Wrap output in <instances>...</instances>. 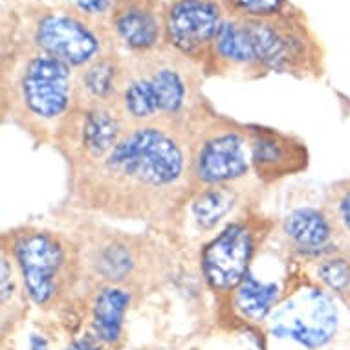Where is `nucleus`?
<instances>
[{"label": "nucleus", "mask_w": 350, "mask_h": 350, "mask_svg": "<svg viewBox=\"0 0 350 350\" xmlns=\"http://www.w3.org/2000/svg\"><path fill=\"white\" fill-rule=\"evenodd\" d=\"M189 198L185 123H150L133 126L103 160L70 176L64 206L144 224L178 242Z\"/></svg>", "instance_id": "1"}, {"label": "nucleus", "mask_w": 350, "mask_h": 350, "mask_svg": "<svg viewBox=\"0 0 350 350\" xmlns=\"http://www.w3.org/2000/svg\"><path fill=\"white\" fill-rule=\"evenodd\" d=\"M325 55L316 35L297 13L268 18L226 17L204 64L206 77L255 81L270 74L317 79Z\"/></svg>", "instance_id": "2"}, {"label": "nucleus", "mask_w": 350, "mask_h": 350, "mask_svg": "<svg viewBox=\"0 0 350 350\" xmlns=\"http://www.w3.org/2000/svg\"><path fill=\"white\" fill-rule=\"evenodd\" d=\"M59 222L79 241L86 268V286L116 284L142 297L160 290L178 273L174 244L152 233L125 231L101 218L68 209Z\"/></svg>", "instance_id": "3"}, {"label": "nucleus", "mask_w": 350, "mask_h": 350, "mask_svg": "<svg viewBox=\"0 0 350 350\" xmlns=\"http://www.w3.org/2000/svg\"><path fill=\"white\" fill-rule=\"evenodd\" d=\"M0 118L37 147H53L75 103V70L26 40L2 61Z\"/></svg>", "instance_id": "4"}, {"label": "nucleus", "mask_w": 350, "mask_h": 350, "mask_svg": "<svg viewBox=\"0 0 350 350\" xmlns=\"http://www.w3.org/2000/svg\"><path fill=\"white\" fill-rule=\"evenodd\" d=\"M204 70L171 48L125 55L114 103L129 123H185L209 99Z\"/></svg>", "instance_id": "5"}, {"label": "nucleus", "mask_w": 350, "mask_h": 350, "mask_svg": "<svg viewBox=\"0 0 350 350\" xmlns=\"http://www.w3.org/2000/svg\"><path fill=\"white\" fill-rule=\"evenodd\" d=\"M0 247L17 266L29 303L44 312L83 304L86 268L79 241L68 230L17 226L0 235Z\"/></svg>", "instance_id": "6"}, {"label": "nucleus", "mask_w": 350, "mask_h": 350, "mask_svg": "<svg viewBox=\"0 0 350 350\" xmlns=\"http://www.w3.org/2000/svg\"><path fill=\"white\" fill-rule=\"evenodd\" d=\"M350 310L308 275L271 312L265 339L275 350H330L349 327Z\"/></svg>", "instance_id": "7"}, {"label": "nucleus", "mask_w": 350, "mask_h": 350, "mask_svg": "<svg viewBox=\"0 0 350 350\" xmlns=\"http://www.w3.org/2000/svg\"><path fill=\"white\" fill-rule=\"evenodd\" d=\"M191 195L209 185L252 178L246 123L213 109L207 101L185 121Z\"/></svg>", "instance_id": "8"}, {"label": "nucleus", "mask_w": 350, "mask_h": 350, "mask_svg": "<svg viewBox=\"0 0 350 350\" xmlns=\"http://www.w3.org/2000/svg\"><path fill=\"white\" fill-rule=\"evenodd\" d=\"M275 218L260 209H250L209 237L200 246L202 279L217 301L218 312L224 310L237 286L244 281L252 266L277 231Z\"/></svg>", "instance_id": "9"}, {"label": "nucleus", "mask_w": 350, "mask_h": 350, "mask_svg": "<svg viewBox=\"0 0 350 350\" xmlns=\"http://www.w3.org/2000/svg\"><path fill=\"white\" fill-rule=\"evenodd\" d=\"M270 244L271 239L244 281L237 286L224 310L218 312L222 323L228 321L230 327L262 328L271 312L308 275V268L292 257L277 231L273 233V246Z\"/></svg>", "instance_id": "10"}, {"label": "nucleus", "mask_w": 350, "mask_h": 350, "mask_svg": "<svg viewBox=\"0 0 350 350\" xmlns=\"http://www.w3.org/2000/svg\"><path fill=\"white\" fill-rule=\"evenodd\" d=\"M26 42L77 72L101 53L118 48L109 24L96 23L63 6L37 8L26 28Z\"/></svg>", "instance_id": "11"}, {"label": "nucleus", "mask_w": 350, "mask_h": 350, "mask_svg": "<svg viewBox=\"0 0 350 350\" xmlns=\"http://www.w3.org/2000/svg\"><path fill=\"white\" fill-rule=\"evenodd\" d=\"M133 129L118 105L75 101L52 149L66 163L68 178L98 163Z\"/></svg>", "instance_id": "12"}, {"label": "nucleus", "mask_w": 350, "mask_h": 350, "mask_svg": "<svg viewBox=\"0 0 350 350\" xmlns=\"http://www.w3.org/2000/svg\"><path fill=\"white\" fill-rule=\"evenodd\" d=\"M226 17L222 0L165 2V46L204 70Z\"/></svg>", "instance_id": "13"}, {"label": "nucleus", "mask_w": 350, "mask_h": 350, "mask_svg": "<svg viewBox=\"0 0 350 350\" xmlns=\"http://www.w3.org/2000/svg\"><path fill=\"white\" fill-rule=\"evenodd\" d=\"M277 235L293 258L304 266L349 246V239L325 206H301L286 213L277 226Z\"/></svg>", "instance_id": "14"}, {"label": "nucleus", "mask_w": 350, "mask_h": 350, "mask_svg": "<svg viewBox=\"0 0 350 350\" xmlns=\"http://www.w3.org/2000/svg\"><path fill=\"white\" fill-rule=\"evenodd\" d=\"M253 176L270 187L310 167V150L303 138L273 126L246 123Z\"/></svg>", "instance_id": "15"}, {"label": "nucleus", "mask_w": 350, "mask_h": 350, "mask_svg": "<svg viewBox=\"0 0 350 350\" xmlns=\"http://www.w3.org/2000/svg\"><path fill=\"white\" fill-rule=\"evenodd\" d=\"M265 185L255 176L233 184L209 185L195 191L187 204L185 226L191 224L198 235H215L242 213L260 207Z\"/></svg>", "instance_id": "16"}, {"label": "nucleus", "mask_w": 350, "mask_h": 350, "mask_svg": "<svg viewBox=\"0 0 350 350\" xmlns=\"http://www.w3.org/2000/svg\"><path fill=\"white\" fill-rule=\"evenodd\" d=\"M116 46L126 55H145L165 46L163 0H114L109 17Z\"/></svg>", "instance_id": "17"}, {"label": "nucleus", "mask_w": 350, "mask_h": 350, "mask_svg": "<svg viewBox=\"0 0 350 350\" xmlns=\"http://www.w3.org/2000/svg\"><path fill=\"white\" fill-rule=\"evenodd\" d=\"M131 290L116 284H90L86 286L85 312L90 321V334L105 349H118L125 334V319L136 301Z\"/></svg>", "instance_id": "18"}, {"label": "nucleus", "mask_w": 350, "mask_h": 350, "mask_svg": "<svg viewBox=\"0 0 350 350\" xmlns=\"http://www.w3.org/2000/svg\"><path fill=\"white\" fill-rule=\"evenodd\" d=\"M125 55L120 48L101 53L85 68L75 72V101L81 103H112L120 88Z\"/></svg>", "instance_id": "19"}, {"label": "nucleus", "mask_w": 350, "mask_h": 350, "mask_svg": "<svg viewBox=\"0 0 350 350\" xmlns=\"http://www.w3.org/2000/svg\"><path fill=\"white\" fill-rule=\"evenodd\" d=\"M0 295H2V332L13 330L28 312L29 299L17 266L6 250L0 247ZM31 304V303H29Z\"/></svg>", "instance_id": "20"}, {"label": "nucleus", "mask_w": 350, "mask_h": 350, "mask_svg": "<svg viewBox=\"0 0 350 350\" xmlns=\"http://www.w3.org/2000/svg\"><path fill=\"white\" fill-rule=\"evenodd\" d=\"M306 268L325 290L350 310V244Z\"/></svg>", "instance_id": "21"}, {"label": "nucleus", "mask_w": 350, "mask_h": 350, "mask_svg": "<svg viewBox=\"0 0 350 350\" xmlns=\"http://www.w3.org/2000/svg\"><path fill=\"white\" fill-rule=\"evenodd\" d=\"M323 206L327 207L334 220L338 222L339 230L350 242V176L336 180L325 189Z\"/></svg>", "instance_id": "22"}, {"label": "nucleus", "mask_w": 350, "mask_h": 350, "mask_svg": "<svg viewBox=\"0 0 350 350\" xmlns=\"http://www.w3.org/2000/svg\"><path fill=\"white\" fill-rule=\"evenodd\" d=\"M230 17L268 18L284 12L286 0H222Z\"/></svg>", "instance_id": "23"}, {"label": "nucleus", "mask_w": 350, "mask_h": 350, "mask_svg": "<svg viewBox=\"0 0 350 350\" xmlns=\"http://www.w3.org/2000/svg\"><path fill=\"white\" fill-rule=\"evenodd\" d=\"M59 6L66 8L70 12L79 13L83 17L96 21V23L109 24L114 0H59Z\"/></svg>", "instance_id": "24"}, {"label": "nucleus", "mask_w": 350, "mask_h": 350, "mask_svg": "<svg viewBox=\"0 0 350 350\" xmlns=\"http://www.w3.org/2000/svg\"><path fill=\"white\" fill-rule=\"evenodd\" d=\"M66 350H107V349H105L103 345L99 343L98 339L94 338L92 334H88V336H85V338L74 341V343L70 345Z\"/></svg>", "instance_id": "25"}, {"label": "nucleus", "mask_w": 350, "mask_h": 350, "mask_svg": "<svg viewBox=\"0 0 350 350\" xmlns=\"http://www.w3.org/2000/svg\"><path fill=\"white\" fill-rule=\"evenodd\" d=\"M165 2H174V0H165Z\"/></svg>", "instance_id": "26"}]
</instances>
